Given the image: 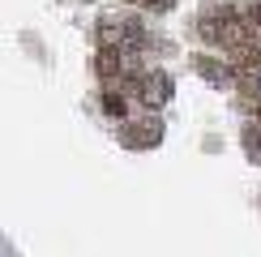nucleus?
<instances>
[{
	"instance_id": "f257e3e1",
	"label": "nucleus",
	"mask_w": 261,
	"mask_h": 257,
	"mask_svg": "<svg viewBox=\"0 0 261 257\" xmlns=\"http://www.w3.org/2000/svg\"><path fill=\"white\" fill-rule=\"evenodd\" d=\"M201 39L205 43H214V47H240V43H253V21L240 17L236 9H214V13H205L201 17Z\"/></svg>"
},
{
	"instance_id": "f03ea898",
	"label": "nucleus",
	"mask_w": 261,
	"mask_h": 257,
	"mask_svg": "<svg viewBox=\"0 0 261 257\" xmlns=\"http://www.w3.org/2000/svg\"><path fill=\"white\" fill-rule=\"evenodd\" d=\"M133 90H137V99L146 103L150 112H159V107L171 99V82H167V73H141V78L133 82Z\"/></svg>"
},
{
	"instance_id": "7ed1b4c3",
	"label": "nucleus",
	"mask_w": 261,
	"mask_h": 257,
	"mask_svg": "<svg viewBox=\"0 0 261 257\" xmlns=\"http://www.w3.org/2000/svg\"><path fill=\"white\" fill-rule=\"evenodd\" d=\"M94 73H99L107 86L120 82V73H124V56H120V47H99V52H94Z\"/></svg>"
},
{
	"instance_id": "20e7f679",
	"label": "nucleus",
	"mask_w": 261,
	"mask_h": 257,
	"mask_svg": "<svg viewBox=\"0 0 261 257\" xmlns=\"http://www.w3.org/2000/svg\"><path fill=\"white\" fill-rule=\"evenodd\" d=\"M163 137V124L150 116V120H141V124H128L124 128V146H154Z\"/></svg>"
},
{
	"instance_id": "39448f33",
	"label": "nucleus",
	"mask_w": 261,
	"mask_h": 257,
	"mask_svg": "<svg viewBox=\"0 0 261 257\" xmlns=\"http://www.w3.org/2000/svg\"><path fill=\"white\" fill-rule=\"evenodd\" d=\"M223 69H231V64H219V60H210V56H197V73L205 82H214V86H223L227 82V73Z\"/></svg>"
},
{
	"instance_id": "423d86ee",
	"label": "nucleus",
	"mask_w": 261,
	"mask_h": 257,
	"mask_svg": "<svg viewBox=\"0 0 261 257\" xmlns=\"http://www.w3.org/2000/svg\"><path fill=\"white\" fill-rule=\"evenodd\" d=\"M103 112H107V116H116V120H124V116H128V103H124V94L107 90V94H103Z\"/></svg>"
},
{
	"instance_id": "0eeeda50",
	"label": "nucleus",
	"mask_w": 261,
	"mask_h": 257,
	"mask_svg": "<svg viewBox=\"0 0 261 257\" xmlns=\"http://www.w3.org/2000/svg\"><path fill=\"white\" fill-rule=\"evenodd\" d=\"M244 150H248V159H257V163H261V128L257 124L244 128Z\"/></svg>"
},
{
	"instance_id": "6e6552de",
	"label": "nucleus",
	"mask_w": 261,
	"mask_h": 257,
	"mask_svg": "<svg viewBox=\"0 0 261 257\" xmlns=\"http://www.w3.org/2000/svg\"><path fill=\"white\" fill-rule=\"evenodd\" d=\"M128 5H137V9H171V0H128Z\"/></svg>"
},
{
	"instance_id": "1a4fd4ad",
	"label": "nucleus",
	"mask_w": 261,
	"mask_h": 257,
	"mask_svg": "<svg viewBox=\"0 0 261 257\" xmlns=\"http://www.w3.org/2000/svg\"><path fill=\"white\" fill-rule=\"evenodd\" d=\"M248 21H253V26H261V0L253 5V13H248Z\"/></svg>"
},
{
	"instance_id": "9d476101",
	"label": "nucleus",
	"mask_w": 261,
	"mask_h": 257,
	"mask_svg": "<svg viewBox=\"0 0 261 257\" xmlns=\"http://www.w3.org/2000/svg\"><path fill=\"white\" fill-rule=\"evenodd\" d=\"M257 86H261V82H257Z\"/></svg>"
}]
</instances>
